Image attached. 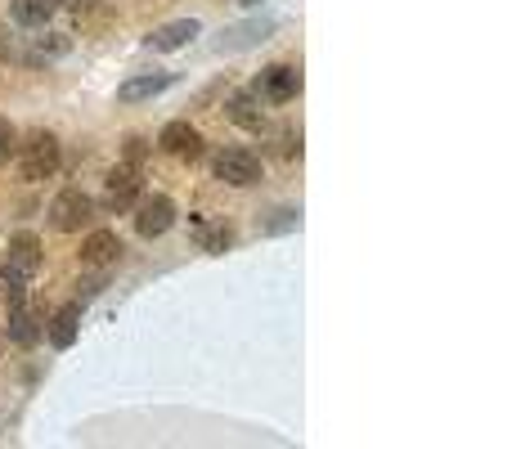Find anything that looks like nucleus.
Segmentation results:
<instances>
[{
  "instance_id": "nucleus-1",
  "label": "nucleus",
  "mask_w": 512,
  "mask_h": 449,
  "mask_svg": "<svg viewBox=\"0 0 512 449\" xmlns=\"http://www.w3.org/2000/svg\"><path fill=\"white\" fill-rule=\"evenodd\" d=\"M14 162L23 180H50L63 162V144L54 131H32L23 144H14Z\"/></svg>"
},
{
  "instance_id": "nucleus-2",
  "label": "nucleus",
  "mask_w": 512,
  "mask_h": 449,
  "mask_svg": "<svg viewBox=\"0 0 512 449\" xmlns=\"http://www.w3.org/2000/svg\"><path fill=\"white\" fill-rule=\"evenodd\" d=\"M216 180H225V185H234V189L261 185V158H256L252 149H225V153H216Z\"/></svg>"
},
{
  "instance_id": "nucleus-3",
  "label": "nucleus",
  "mask_w": 512,
  "mask_h": 449,
  "mask_svg": "<svg viewBox=\"0 0 512 449\" xmlns=\"http://www.w3.org/2000/svg\"><path fill=\"white\" fill-rule=\"evenodd\" d=\"M90 216H95V203H90L81 189H63V194L50 203V225L59 229V234H77V229H86Z\"/></svg>"
},
{
  "instance_id": "nucleus-4",
  "label": "nucleus",
  "mask_w": 512,
  "mask_h": 449,
  "mask_svg": "<svg viewBox=\"0 0 512 449\" xmlns=\"http://www.w3.org/2000/svg\"><path fill=\"white\" fill-rule=\"evenodd\" d=\"M171 225H176V203L167 194L135 198V234L140 238H162Z\"/></svg>"
},
{
  "instance_id": "nucleus-5",
  "label": "nucleus",
  "mask_w": 512,
  "mask_h": 449,
  "mask_svg": "<svg viewBox=\"0 0 512 449\" xmlns=\"http://www.w3.org/2000/svg\"><path fill=\"white\" fill-rule=\"evenodd\" d=\"M135 198H140V167H135V162H122V167L108 171L104 207L108 212H131Z\"/></svg>"
},
{
  "instance_id": "nucleus-6",
  "label": "nucleus",
  "mask_w": 512,
  "mask_h": 449,
  "mask_svg": "<svg viewBox=\"0 0 512 449\" xmlns=\"http://www.w3.org/2000/svg\"><path fill=\"white\" fill-rule=\"evenodd\" d=\"M36 270H41V238L27 234V229H18V234L9 238L5 274H9V279H32Z\"/></svg>"
},
{
  "instance_id": "nucleus-7",
  "label": "nucleus",
  "mask_w": 512,
  "mask_h": 449,
  "mask_svg": "<svg viewBox=\"0 0 512 449\" xmlns=\"http://www.w3.org/2000/svg\"><path fill=\"white\" fill-rule=\"evenodd\" d=\"M158 149L171 153V158H180V162H198L203 158V131L189 122H167L158 135Z\"/></svg>"
},
{
  "instance_id": "nucleus-8",
  "label": "nucleus",
  "mask_w": 512,
  "mask_h": 449,
  "mask_svg": "<svg viewBox=\"0 0 512 449\" xmlns=\"http://www.w3.org/2000/svg\"><path fill=\"white\" fill-rule=\"evenodd\" d=\"M256 95L270 99V104H288V99L301 95V72L292 68V63H274V68L261 72V81H256Z\"/></svg>"
},
{
  "instance_id": "nucleus-9",
  "label": "nucleus",
  "mask_w": 512,
  "mask_h": 449,
  "mask_svg": "<svg viewBox=\"0 0 512 449\" xmlns=\"http://www.w3.org/2000/svg\"><path fill=\"white\" fill-rule=\"evenodd\" d=\"M274 18H248V23H239V27H225L221 32V41H216V50L221 54H239V50H252V45H261V41H270V32H274Z\"/></svg>"
},
{
  "instance_id": "nucleus-10",
  "label": "nucleus",
  "mask_w": 512,
  "mask_h": 449,
  "mask_svg": "<svg viewBox=\"0 0 512 449\" xmlns=\"http://www.w3.org/2000/svg\"><path fill=\"white\" fill-rule=\"evenodd\" d=\"M198 32H203V23H198V18H176V23H162L158 32H149V50L176 54V50H185Z\"/></svg>"
},
{
  "instance_id": "nucleus-11",
  "label": "nucleus",
  "mask_w": 512,
  "mask_h": 449,
  "mask_svg": "<svg viewBox=\"0 0 512 449\" xmlns=\"http://www.w3.org/2000/svg\"><path fill=\"white\" fill-rule=\"evenodd\" d=\"M81 261L86 265H117L122 261V238H117L113 229H95V234H86V243H81Z\"/></svg>"
},
{
  "instance_id": "nucleus-12",
  "label": "nucleus",
  "mask_w": 512,
  "mask_h": 449,
  "mask_svg": "<svg viewBox=\"0 0 512 449\" xmlns=\"http://www.w3.org/2000/svg\"><path fill=\"white\" fill-rule=\"evenodd\" d=\"M171 72H158V77H131V81H122V86H117V99H122V104H144V99H158V95H167L171 90Z\"/></svg>"
},
{
  "instance_id": "nucleus-13",
  "label": "nucleus",
  "mask_w": 512,
  "mask_h": 449,
  "mask_svg": "<svg viewBox=\"0 0 512 449\" xmlns=\"http://www.w3.org/2000/svg\"><path fill=\"white\" fill-rule=\"evenodd\" d=\"M225 117H230L234 126H243V131H261V126H265L261 95H252V90H239V95L225 104Z\"/></svg>"
},
{
  "instance_id": "nucleus-14",
  "label": "nucleus",
  "mask_w": 512,
  "mask_h": 449,
  "mask_svg": "<svg viewBox=\"0 0 512 449\" xmlns=\"http://www.w3.org/2000/svg\"><path fill=\"white\" fill-rule=\"evenodd\" d=\"M77 333H81V306L77 301H68V306L50 319V342L59 346V351H68V346L77 342Z\"/></svg>"
},
{
  "instance_id": "nucleus-15",
  "label": "nucleus",
  "mask_w": 512,
  "mask_h": 449,
  "mask_svg": "<svg viewBox=\"0 0 512 449\" xmlns=\"http://www.w3.org/2000/svg\"><path fill=\"white\" fill-rule=\"evenodd\" d=\"M9 337H14L18 346H36V337H41V328H36V319L23 310V301H14V310H9Z\"/></svg>"
},
{
  "instance_id": "nucleus-16",
  "label": "nucleus",
  "mask_w": 512,
  "mask_h": 449,
  "mask_svg": "<svg viewBox=\"0 0 512 449\" xmlns=\"http://www.w3.org/2000/svg\"><path fill=\"white\" fill-rule=\"evenodd\" d=\"M54 14V0H18L14 5V23L18 27H45Z\"/></svg>"
},
{
  "instance_id": "nucleus-17",
  "label": "nucleus",
  "mask_w": 512,
  "mask_h": 449,
  "mask_svg": "<svg viewBox=\"0 0 512 449\" xmlns=\"http://www.w3.org/2000/svg\"><path fill=\"white\" fill-rule=\"evenodd\" d=\"M14 144H18V135H14V126L0 117V167H5L9 158H14Z\"/></svg>"
},
{
  "instance_id": "nucleus-18",
  "label": "nucleus",
  "mask_w": 512,
  "mask_h": 449,
  "mask_svg": "<svg viewBox=\"0 0 512 449\" xmlns=\"http://www.w3.org/2000/svg\"><path fill=\"white\" fill-rule=\"evenodd\" d=\"M140 158H144V140L131 135V140H126V162H140Z\"/></svg>"
},
{
  "instance_id": "nucleus-19",
  "label": "nucleus",
  "mask_w": 512,
  "mask_h": 449,
  "mask_svg": "<svg viewBox=\"0 0 512 449\" xmlns=\"http://www.w3.org/2000/svg\"><path fill=\"white\" fill-rule=\"evenodd\" d=\"M230 243V229H216V234H207V247H225Z\"/></svg>"
},
{
  "instance_id": "nucleus-20",
  "label": "nucleus",
  "mask_w": 512,
  "mask_h": 449,
  "mask_svg": "<svg viewBox=\"0 0 512 449\" xmlns=\"http://www.w3.org/2000/svg\"><path fill=\"white\" fill-rule=\"evenodd\" d=\"M243 5H261V0H243Z\"/></svg>"
}]
</instances>
